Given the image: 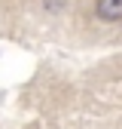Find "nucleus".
<instances>
[{
  "mask_svg": "<svg viewBox=\"0 0 122 129\" xmlns=\"http://www.w3.org/2000/svg\"><path fill=\"white\" fill-rule=\"evenodd\" d=\"M98 15L107 22H122V0H98Z\"/></svg>",
  "mask_w": 122,
  "mask_h": 129,
  "instance_id": "obj_1",
  "label": "nucleus"
}]
</instances>
